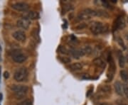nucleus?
<instances>
[{"mask_svg":"<svg viewBox=\"0 0 128 105\" xmlns=\"http://www.w3.org/2000/svg\"><path fill=\"white\" fill-rule=\"evenodd\" d=\"M90 28L91 32L94 35H98V34L105 33V31H107L108 29V26L101 22L95 21L91 23Z\"/></svg>","mask_w":128,"mask_h":105,"instance_id":"f257e3e1","label":"nucleus"},{"mask_svg":"<svg viewBox=\"0 0 128 105\" xmlns=\"http://www.w3.org/2000/svg\"><path fill=\"white\" fill-rule=\"evenodd\" d=\"M11 90L14 92V95L17 99H21L26 95L28 88L27 86L24 85H13L11 87Z\"/></svg>","mask_w":128,"mask_h":105,"instance_id":"f03ea898","label":"nucleus"},{"mask_svg":"<svg viewBox=\"0 0 128 105\" xmlns=\"http://www.w3.org/2000/svg\"><path fill=\"white\" fill-rule=\"evenodd\" d=\"M28 77V70L26 68L17 69L14 73V80L17 82H23Z\"/></svg>","mask_w":128,"mask_h":105,"instance_id":"7ed1b4c3","label":"nucleus"},{"mask_svg":"<svg viewBox=\"0 0 128 105\" xmlns=\"http://www.w3.org/2000/svg\"><path fill=\"white\" fill-rule=\"evenodd\" d=\"M12 58L15 63H22L27 59V55L22 50H15L12 53Z\"/></svg>","mask_w":128,"mask_h":105,"instance_id":"20e7f679","label":"nucleus"},{"mask_svg":"<svg viewBox=\"0 0 128 105\" xmlns=\"http://www.w3.org/2000/svg\"><path fill=\"white\" fill-rule=\"evenodd\" d=\"M12 8L18 11H26L29 9V4L26 2H16L12 5Z\"/></svg>","mask_w":128,"mask_h":105,"instance_id":"39448f33","label":"nucleus"},{"mask_svg":"<svg viewBox=\"0 0 128 105\" xmlns=\"http://www.w3.org/2000/svg\"><path fill=\"white\" fill-rule=\"evenodd\" d=\"M12 36L16 41H20V42H24L26 40V33L22 30H18L16 31L13 33Z\"/></svg>","mask_w":128,"mask_h":105,"instance_id":"423d86ee","label":"nucleus"},{"mask_svg":"<svg viewBox=\"0 0 128 105\" xmlns=\"http://www.w3.org/2000/svg\"><path fill=\"white\" fill-rule=\"evenodd\" d=\"M31 24L30 20L27 18H22L17 21V26L24 29H28Z\"/></svg>","mask_w":128,"mask_h":105,"instance_id":"0eeeda50","label":"nucleus"},{"mask_svg":"<svg viewBox=\"0 0 128 105\" xmlns=\"http://www.w3.org/2000/svg\"><path fill=\"white\" fill-rule=\"evenodd\" d=\"M125 26V21L122 16H119L114 21V30L122 29Z\"/></svg>","mask_w":128,"mask_h":105,"instance_id":"6e6552de","label":"nucleus"},{"mask_svg":"<svg viewBox=\"0 0 128 105\" xmlns=\"http://www.w3.org/2000/svg\"><path fill=\"white\" fill-rule=\"evenodd\" d=\"M70 53L74 58L76 59H79L81 56H83L85 55L84 50L82 48H79V49H72L70 50Z\"/></svg>","mask_w":128,"mask_h":105,"instance_id":"1a4fd4ad","label":"nucleus"},{"mask_svg":"<svg viewBox=\"0 0 128 105\" xmlns=\"http://www.w3.org/2000/svg\"><path fill=\"white\" fill-rule=\"evenodd\" d=\"M114 90H115V92L118 95H120V96H122L123 94V85L120 82H116L114 83Z\"/></svg>","mask_w":128,"mask_h":105,"instance_id":"9d476101","label":"nucleus"},{"mask_svg":"<svg viewBox=\"0 0 128 105\" xmlns=\"http://www.w3.org/2000/svg\"><path fill=\"white\" fill-rule=\"evenodd\" d=\"M25 18H27L28 20L32 19V20H34V19H37V18H39V14L37 12V11H31L28 13L26 16L24 17Z\"/></svg>","mask_w":128,"mask_h":105,"instance_id":"9b49d317","label":"nucleus"},{"mask_svg":"<svg viewBox=\"0 0 128 105\" xmlns=\"http://www.w3.org/2000/svg\"><path fill=\"white\" fill-rule=\"evenodd\" d=\"M78 18L79 20L81 21H85V20H88L91 18L90 16H89L88 14L86 13V11L85 10H82V11H80L78 15Z\"/></svg>","mask_w":128,"mask_h":105,"instance_id":"f8f14e48","label":"nucleus"},{"mask_svg":"<svg viewBox=\"0 0 128 105\" xmlns=\"http://www.w3.org/2000/svg\"><path fill=\"white\" fill-rule=\"evenodd\" d=\"M118 60H119V65L121 68H124V65H125V59L124 57L123 54L122 53V51L119 50L118 52Z\"/></svg>","mask_w":128,"mask_h":105,"instance_id":"ddd939ff","label":"nucleus"},{"mask_svg":"<svg viewBox=\"0 0 128 105\" xmlns=\"http://www.w3.org/2000/svg\"><path fill=\"white\" fill-rule=\"evenodd\" d=\"M68 68H70V70H71L73 71H77V70H80L82 68V65L80 63H74L70 65Z\"/></svg>","mask_w":128,"mask_h":105,"instance_id":"4468645a","label":"nucleus"},{"mask_svg":"<svg viewBox=\"0 0 128 105\" xmlns=\"http://www.w3.org/2000/svg\"><path fill=\"white\" fill-rule=\"evenodd\" d=\"M96 16H99V17H104V18H108L109 17V14L107 11H105L104 10L102 9H98L96 10Z\"/></svg>","mask_w":128,"mask_h":105,"instance_id":"2eb2a0df","label":"nucleus"},{"mask_svg":"<svg viewBox=\"0 0 128 105\" xmlns=\"http://www.w3.org/2000/svg\"><path fill=\"white\" fill-rule=\"evenodd\" d=\"M93 63L96 65V66H98V67H100V68L105 67V63L100 58H97L94 60H93Z\"/></svg>","mask_w":128,"mask_h":105,"instance_id":"dca6fc26","label":"nucleus"},{"mask_svg":"<svg viewBox=\"0 0 128 105\" xmlns=\"http://www.w3.org/2000/svg\"><path fill=\"white\" fill-rule=\"evenodd\" d=\"M120 77L122 78V80H123L124 82H126V83H128V73L126 71V70H121L120 71Z\"/></svg>","mask_w":128,"mask_h":105,"instance_id":"f3484780","label":"nucleus"},{"mask_svg":"<svg viewBox=\"0 0 128 105\" xmlns=\"http://www.w3.org/2000/svg\"><path fill=\"white\" fill-rule=\"evenodd\" d=\"M58 51H59L60 53H61V54H63V55H68L69 54V51L64 46H60L59 48H58Z\"/></svg>","mask_w":128,"mask_h":105,"instance_id":"a211bd4d","label":"nucleus"},{"mask_svg":"<svg viewBox=\"0 0 128 105\" xmlns=\"http://www.w3.org/2000/svg\"><path fill=\"white\" fill-rule=\"evenodd\" d=\"M84 50V53H85V55L87 54V55H90L92 53V49L90 46H86L84 48H82Z\"/></svg>","mask_w":128,"mask_h":105,"instance_id":"6ab92c4d","label":"nucleus"},{"mask_svg":"<svg viewBox=\"0 0 128 105\" xmlns=\"http://www.w3.org/2000/svg\"><path fill=\"white\" fill-rule=\"evenodd\" d=\"M60 60L63 63H70L71 60L70 58L68 57H60Z\"/></svg>","mask_w":128,"mask_h":105,"instance_id":"aec40b11","label":"nucleus"},{"mask_svg":"<svg viewBox=\"0 0 128 105\" xmlns=\"http://www.w3.org/2000/svg\"><path fill=\"white\" fill-rule=\"evenodd\" d=\"M18 105H32V102L30 100H25L23 102H20Z\"/></svg>","mask_w":128,"mask_h":105,"instance_id":"412c9836","label":"nucleus"},{"mask_svg":"<svg viewBox=\"0 0 128 105\" xmlns=\"http://www.w3.org/2000/svg\"><path fill=\"white\" fill-rule=\"evenodd\" d=\"M123 94L128 99V87L127 85H123Z\"/></svg>","mask_w":128,"mask_h":105,"instance_id":"4be33fe9","label":"nucleus"},{"mask_svg":"<svg viewBox=\"0 0 128 105\" xmlns=\"http://www.w3.org/2000/svg\"><path fill=\"white\" fill-rule=\"evenodd\" d=\"M64 9H66V11H68L70 10H73V6L70 4H66L64 6Z\"/></svg>","mask_w":128,"mask_h":105,"instance_id":"5701e85b","label":"nucleus"},{"mask_svg":"<svg viewBox=\"0 0 128 105\" xmlns=\"http://www.w3.org/2000/svg\"><path fill=\"white\" fill-rule=\"evenodd\" d=\"M118 43H119V44L121 46H122V48H123L124 49H125V47H124V42L123 41H122V38H118Z\"/></svg>","mask_w":128,"mask_h":105,"instance_id":"b1692460","label":"nucleus"},{"mask_svg":"<svg viewBox=\"0 0 128 105\" xmlns=\"http://www.w3.org/2000/svg\"><path fill=\"white\" fill-rule=\"evenodd\" d=\"M86 27V25L85 23H80V24H79L78 26H77L76 28H77V29H82V28H84Z\"/></svg>","mask_w":128,"mask_h":105,"instance_id":"393cba45","label":"nucleus"},{"mask_svg":"<svg viewBox=\"0 0 128 105\" xmlns=\"http://www.w3.org/2000/svg\"><path fill=\"white\" fill-rule=\"evenodd\" d=\"M102 4L106 8H110V4H109V3L107 1H102Z\"/></svg>","mask_w":128,"mask_h":105,"instance_id":"a878e982","label":"nucleus"},{"mask_svg":"<svg viewBox=\"0 0 128 105\" xmlns=\"http://www.w3.org/2000/svg\"><path fill=\"white\" fill-rule=\"evenodd\" d=\"M4 78L5 79H8L9 78V73L7 71H5L4 73Z\"/></svg>","mask_w":128,"mask_h":105,"instance_id":"bb28decb","label":"nucleus"},{"mask_svg":"<svg viewBox=\"0 0 128 105\" xmlns=\"http://www.w3.org/2000/svg\"><path fill=\"white\" fill-rule=\"evenodd\" d=\"M92 90H93V88H92L91 90H90L88 91V93L87 94V96H89V95H90V93H91V91H92Z\"/></svg>","mask_w":128,"mask_h":105,"instance_id":"cd10ccee","label":"nucleus"},{"mask_svg":"<svg viewBox=\"0 0 128 105\" xmlns=\"http://www.w3.org/2000/svg\"><path fill=\"white\" fill-rule=\"evenodd\" d=\"M1 100H2V93H0V102Z\"/></svg>","mask_w":128,"mask_h":105,"instance_id":"c85d7f7f","label":"nucleus"},{"mask_svg":"<svg viewBox=\"0 0 128 105\" xmlns=\"http://www.w3.org/2000/svg\"><path fill=\"white\" fill-rule=\"evenodd\" d=\"M100 105H109V104H108V103H101Z\"/></svg>","mask_w":128,"mask_h":105,"instance_id":"c756f323","label":"nucleus"},{"mask_svg":"<svg viewBox=\"0 0 128 105\" xmlns=\"http://www.w3.org/2000/svg\"><path fill=\"white\" fill-rule=\"evenodd\" d=\"M125 38H126V39L128 41V33H127L125 34Z\"/></svg>","mask_w":128,"mask_h":105,"instance_id":"7c9ffc66","label":"nucleus"},{"mask_svg":"<svg viewBox=\"0 0 128 105\" xmlns=\"http://www.w3.org/2000/svg\"><path fill=\"white\" fill-rule=\"evenodd\" d=\"M111 2H112V3H116V2H117V1H114V0H112V1H111Z\"/></svg>","mask_w":128,"mask_h":105,"instance_id":"2f4dec72","label":"nucleus"},{"mask_svg":"<svg viewBox=\"0 0 128 105\" xmlns=\"http://www.w3.org/2000/svg\"><path fill=\"white\" fill-rule=\"evenodd\" d=\"M118 105H125V104H118Z\"/></svg>","mask_w":128,"mask_h":105,"instance_id":"473e14b6","label":"nucleus"},{"mask_svg":"<svg viewBox=\"0 0 128 105\" xmlns=\"http://www.w3.org/2000/svg\"><path fill=\"white\" fill-rule=\"evenodd\" d=\"M0 80H1V67H0Z\"/></svg>","mask_w":128,"mask_h":105,"instance_id":"72a5a7b5","label":"nucleus"},{"mask_svg":"<svg viewBox=\"0 0 128 105\" xmlns=\"http://www.w3.org/2000/svg\"><path fill=\"white\" fill-rule=\"evenodd\" d=\"M127 21H128V19H127Z\"/></svg>","mask_w":128,"mask_h":105,"instance_id":"f704fd0d","label":"nucleus"},{"mask_svg":"<svg viewBox=\"0 0 128 105\" xmlns=\"http://www.w3.org/2000/svg\"></svg>","mask_w":128,"mask_h":105,"instance_id":"c9c22d12","label":"nucleus"}]
</instances>
